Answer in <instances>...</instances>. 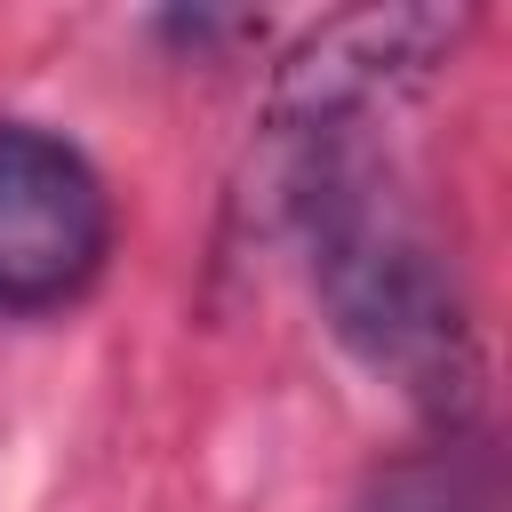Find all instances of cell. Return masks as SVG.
I'll use <instances>...</instances> for the list:
<instances>
[{"mask_svg": "<svg viewBox=\"0 0 512 512\" xmlns=\"http://www.w3.org/2000/svg\"><path fill=\"white\" fill-rule=\"evenodd\" d=\"M272 192L288 232L304 240L312 296L336 328V344L432 408L448 432H464L472 384H480V344H472V304L456 280V256L408 200V184L360 144H312L272 160Z\"/></svg>", "mask_w": 512, "mask_h": 512, "instance_id": "cell-1", "label": "cell"}, {"mask_svg": "<svg viewBox=\"0 0 512 512\" xmlns=\"http://www.w3.org/2000/svg\"><path fill=\"white\" fill-rule=\"evenodd\" d=\"M472 8H352L312 24L264 80V160L312 144H360L464 48Z\"/></svg>", "mask_w": 512, "mask_h": 512, "instance_id": "cell-2", "label": "cell"}, {"mask_svg": "<svg viewBox=\"0 0 512 512\" xmlns=\"http://www.w3.org/2000/svg\"><path fill=\"white\" fill-rule=\"evenodd\" d=\"M120 248V200L80 136L0 112V320L72 312Z\"/></svg>", "mask_w": 512, "mask_h": 512, "instance_id": "cell-3", "label": "cell"}, {"mask_svg": "<svg viewBox=\"0 0 512 512\" xmlns=\"http://www.w3.org/2000/svg\"><path fill=\"white\" fill-rule=\"evenodd\" d=\"M360 512H504V496H496L488 448L464 432H440L432 448L384 464L376 488L360 496Z\"/></svg>", "mask_w": 512, "mask_h": 512, "instance_id": "cell-4", "label": "cell"}]
</instances>
